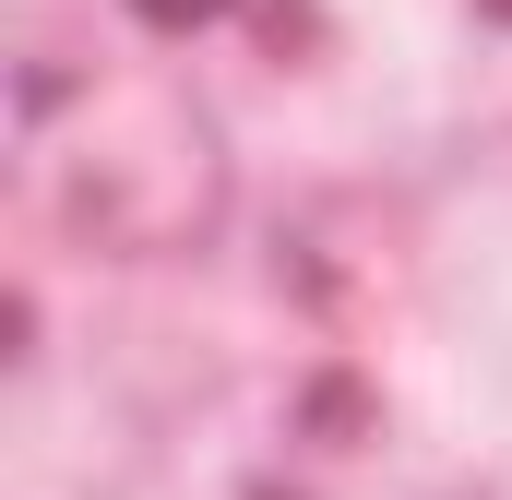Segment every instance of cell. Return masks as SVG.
<instances>
[{
    "label": "cell",
    "instance_id": "cell-1",
    "mask_svg": "<svg viewBox=\"0 0 512 500\" xmlns=\"http://www.w3.org/2000/svg\"><path fill=\"white\" fill-rule=\"evenodd\" d=\"M155 36H191V24H215V12H239V0H131Z\"/></svg>",
    "mask_w": 512,
    "mask_h": 500
}]
</instances>
